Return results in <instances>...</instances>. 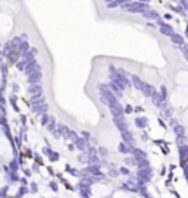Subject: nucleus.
<instances>
[{
	"label": "nucleus",
	"mask_w": 188,
	"mask_h": 198,
	"mask_svg": "<svg viewBox=\"0 0 188 198\" xmlns=\"http://www.w3.org/2000/svg\"><path fill=\"white\" fill-rule=\"evenodd\" d=\"M123 10L129 12V13H143L146 10H150L149 3H143V1H129L120 6Z\"/></svg>",
	"instance_id": "nucleus-1"
},
{
	"label": "nucleus",
	"mask_w": 188,
	"mask_h": 198,
	"mask_svg": "<svg viewBox=\"0 0 188 198\" xmlns=\"http://www.w3.org/2000/svg\"><path fill=\"white\" fill-rule=\"evenodd\" d=\"M141 15H143V18L147 19V21H157V19L160 18L159 12H156V10H153V9H150V10H146V12H143Z\"/></svg>",
	"instance_id": "nucleus-2"
},
{
	"label": "nucleus",
	"mask_w": 188,
	"mask_h": 198,
	"mask_svg": "<svg viewBox=\"0 0 188 198\" xmlns=\"http://www.w3.org/2000/svg\"><path fill=\"white\" fill-rule=\"evenodd\" d=\"M159 31H160L162 35H166V37H171L173 34V28H172V25H169V24H165L163 27H159Z\"/></svg>",
	"instance_id": "nucleus-3"
},
{
	"label": "nucleus",
	"mask_w": 188,
	"mask_h": 198,
	"mask_svg": "<svg viewBox=\"0 0 188 198\" xmlns=\"http://www.w3.org/2000/svg\"><path fill=\"white\" fill-rule=\"evenodd\" d=\"M171 41L173 44H176V46H182L184 44V37L181 35V34H176V33H173L171 35Z\"/></svg>",
	"instance_id": "nucleus-4"
},
{
	"label": "nucleus",
	"mask_w": 188,
	"mask_h": 198,
	"mask_svg": "<svg viewBox=\"0 0 188 198\" xmlns=\"http://www.w3.org/2000/svg\"><path fill=\"white\" fill-rule=\"evenodd\" d=\"M143 88H144V92H146V95H153V94H154V90L152 88V87H150V85H144Z\"/></svg>",
	"instance_id": "nucleus-5"
},
{
	"label": "nucleus",
	"mask_w": 188,
	"mask_h": 198,
	"mask_svg": "<svg viewBox=\"0 0 188 198\" xmlns=\"http://www.w3.org/2000/svg\"><path fill=\"white\" fill-rule=\"evenodd\" d=\"M181 50H182L184 57L187 59V62H188V46H187V44H182V46H181Z\"/></svg>",
	"instance_id": "nucleus-6"
},
{
	"label": "nucleus",
	"mask_w": 188,
	"mask_h": 198,
	"mask_svg": "<svg viewBox=\"0 0 188 198\" xmlns=\"http://www.w3.org/2000/svg\"><path fill=\"white\" fill-rule=\"evenodd\" d=\"M134 84L137 85L138 88H143V87H144V85H143V82L140 81V78H137V76H134Z\"/></svg>",
	"instance_id": "nucleus-7"
},
{
	"label": "nucleus",
	"mask_w": 188,
	"mask_h": 198,
	"mask_svg": "<svg viewBox=\"0 0 188 198\" xmlns=\"http://www.w3.org/2000/svg\"><path fill=\"white\" fill-rule=\"evenodd\" d=\"M179 1H181V6L188 12V0H179Z\"/></svg>",
	"instance_id": "nucleus-8"
},
{
	"label": "nucleus",
	"mask_w": 188,
	"mask_h": 198,
	"mask_svg": "<svg viewBox=\"0 0 188 198\" xmlns=\"http://www.w3.org/2000/svg\"><path fill=\"white\" fill-rule=\"evenodd\" d=\"M176 134H178V135H181V134L184 135V129H182L181 126H178V128H176Z\"/></svg>",
	"instance_id": "nucleus-9"
},
{
	"label": "nucleus",
	"mask_w": 188,
	"mask_h": 198,
	"mask_svg": "<svg viewBox=\"0 0 188 198\" xmlns=\"http://www.w3.org/2000/svg\"><path fill=\"white\" fill-rule=\"evenodd\" d=\"M147 27H150V28H156V25H154L152 21H149V22H147Z\"/></svg>",
	"instance_id": "nucleus-10"
},
{
	"label": "nucleus",
	"mask_w": 188,
	"mask_h": 198,
	"mask_svg": "<svg viewBox=\"0 0 188 198\" xmlns=\"http://www.w3.org/2000/svg\"><path fill=\"white\" fill-rule=\"evenodd\" d=\"M165 19H166V21H171L172 15H171V13H166V15H165Z\"/></svg>",
	"instance_id": "nucleus-11"
},
{
	"label": "nucleus",
	"mask_w": 188,
	"mask_h": 198,
	"mask_svg": "<svg viewBox=\"0 0 188 198\" xmlns=\"http://www.w3.org/2000/svg\"><path fill=\"white\" fill-rule=\"evenodd\" d=\"M112 1H115V0H104V3L107 4V3H112Z\"/></svg>",
	"instance_id": "nucleus-12"
},
{
	"label": "nucleus",
	"mask_w": 188,
	"mask_h": 198,
	"mask_svg": "<svg viewBox=\"0 0 188 198\" xmlns=\"http://www.w3.org/2000/svg\"><path fill=\"white\" fill-rule=\"evenodd\" d=\"M138 1H143V3H149L150 0H138Z\"/></svg>",
	"instance_id": "nucleus-13"
}]
</instances>
